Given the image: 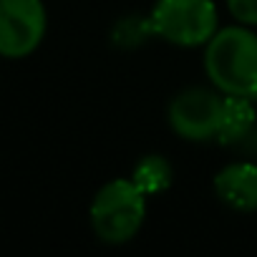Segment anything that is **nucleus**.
<instances>
[{
  "mask_svg": "<svg viewBox=\"0 0 257 257\" xmlns=\"http://www.w3.org/2000/svg\"><path fill=\"white\" fill-rule=\"evenodd\" d=\"M204 71L219 93L257 103V33L242 23L219 28L204 48Z\"/></svg>",
  "mask_w": 257,
  "mask_h": 257,
  "instance_id": "nucleus-1",
  "label": "nucleus"
},
{
  "mask_svg": "<svg viewBox=\"0 0 257 257\" xmlns=\"http://www.w3.org/2000/svg\"><path fill=\"white\" fill-rule=\"evenodd\" d=\"M93 234L106 244H123L134 239L147 217V194L134 179H113L103 184L91 202Z\"/></svg>",
  "mask_w": 257,
  "mask_h": 257,
  "instance_id": "nucleus-2",
  "label": "nucleus"
},
{
  "mask_svg": "<svg viewBox=\"0 0 257 257\" xmlns=\"http://www.w3.org/2000/svg\"><path fill=\"white\" fill-rule=\"evenodd\" d=\"M149 23L154 36L182 48L207 46L219 31V16L212 0H157Z\"/></svg>",
  "mask_w": 257,
  "mask_h": 257,
  "instance_id": "nucleus-3",
  "label": "nucleus"
},
{
  "mask_svg": "<svg viewBox=\"0 0 257 257\" xmlns=\"http://www.w3.org/2000/svg\"><path fill=\"white\" fill-rule=\"evenodd\" d=\"M224 93L219 96L217 88L192 86L177 93L169 103L167 118L177 137L184 142H212L219 132Z\"/></svg>",
  "mask_w": 257,
  "mask_h": 257,
  "instance_id": "nucleus-4",
  "label": "nucleus"
},
{
  "mask_svg": "<svg viewBox=\"0 0 257 257\" xmlns=\"http://www.w3.org/2000/svg\"><path fill=\"white\" fill-rule=\"evenodd\" d=\"M43 0H0V56L26 58L46 36Z\"/></svg>",
  "mask_w": 257,
  "mask_h": 257,
  "instance_id": "nucleus-5",
  "label": "nucleus"
},
{
  "mask_svg": "<svg viewBox=\"0 0 257 257\" xmlns=\"http://www.w3.org/2000/svg\"><path fill=\"white\" fill-rule=\"evenodd\" d=\"M217 197L234 212L257 209V164L232 162L222 167L214 177Z\"/></svg>",
  "mask_w": 257,
  "mask_h": 257,
  "instance_id": "nucleus-6",
  "label": "nucleus"
},
{
  "mask_svg": "<svg viewBox=\"0 0 257 257\" xmlns=\"http://www.w3.org/2000/svg\"><path fill=\"white\" fill-rule=\"evenodd\" d=\"M254 103L249 98L242 96H224L222 103V116H219V132H217V142L219 144H239L242 139L249 137V132L254 128Z\"/></svg>",
  "mask_w": 257,
  "mask_h": 257,
  "instance_id": "nucleus-7",
  "label": "nucleus"
},
{
  "mask_svg": "<svg viewBox=\"0 0 257 257\" xmlns=\"http://www.w3.org/2000/svg\"><path fill=\"white\" fill-rule=\"evenodd\" d=\"M172 177H174L172 164H169L164 157H159V154L144 157V159L134 167V172H132L134 184H137L147 197H149V194H162V192H167L169 184H172Z\"/></svg>",
  "mask_w": 257,
  "mask_h": 257,
  "instance_id": "nucleus-8",
  "label": "nucleus"
},
{
  "mask_svg": "<svg viewBox=\"0 0 257 257\" xmlns=\"http://www.w3.org/2000/svg\"><path fill=\"white\" fill-rule=\"evenodd\" d=\"M227 11L242 26H257V0H227Z\"/></svg>",
  "mask_w": 257,
  "mask_h": 257,
  "instance_id": "nucleus-9",
  "label": "nucleus"
}]
</instances>
